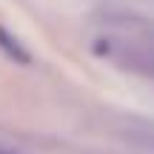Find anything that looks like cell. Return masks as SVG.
Instances as JSON below:
<instances>
[{"label": "cell", "instance_id": "cell-1", "mask_svg": "<svg viewBox=\"0 0 154 154\" xmlns=\"http://www.w3.org/2000/svg\"><path fill=\"white\" fill-rule=\"evenodd\" d=\"M0 154H11V151H0Z\"/></svg>", "mask_w": 154, "mask_h": 154}]
</instances>
